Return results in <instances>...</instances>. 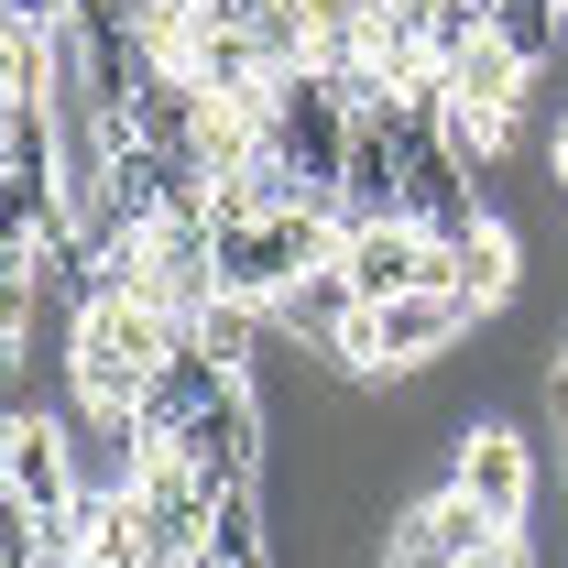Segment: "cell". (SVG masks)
<instances>
[{
	"label": "cell",
	"mask_w": 568,
	"mask_h": 568,
	"mask_svg": "<svg viewBox=\"0 0 568 568\" xmlns=\"http://www.w3.org/2000/svg\"><path fill=\"white\" fill-rule=\"evenodd\" d=\"M383 568H448L437 547H416V536H383Z\"/></svg>",
	"instance_id": "7"
},
{
	"label": "cell",
	"mask_w": 568,
	"mask_h": 568,
	"mask_svg": "<svg viewBox=\"0 0 568 568\" xmlns=\"http://www.w3.org/2000/svg\"><path fill=\"white\" fill-rule=\"evenodd\" d=\"M437 252H448V284H459L481 317H493V306H514V284H525V252H514V230H503V219H481L470 241H437Z\"/></svg>",
	"instance_id": "6"
},
{
	"label": "cell",
	"mask_w": 568,
	"mask_h": 568,
	"mask_svg": "<svg viewBox=\"0 0 568 568\" xmlns=\"http://www.w3.org/2000/svg\"><path fill=\"white\" fill-rule=\"evenodd\" d=\"M547 186H558V209H568V110H558V132H547Z\"/></svg>",
	"instance_id": "8"
},
{
	"label": "cell",
	"mask_w": 568,
	"mask_h": 568,
	"mask_svg": "<svg viewBox=\"0 0 568 568\" xmlns=\"http://www.w3.org/2000/svg\"><path fill=\"white\" fill-rule=\"evenodd\" d=\"M186 339H197V328H186V317H164V306H142L132 284L77 295V306H67V383H77V405L142 416V394L164 383V361L186 351Z\"/></svg>",
	"instance_id": "1"
},
{
	"label": "cell",
	"mask_w": 568,
	"mask_h": 568,
	"mask_svg": "<svg viewBox=\"0 0 568 568\" xmlns=\"http://www.w3.org/2000/svg\"><path fill=\"white\" fill-rule=\"evenodd\" d=\"M361 317V284H351V263H317V274H295L274 295V328L295 339V351H339V328Z\"/></svg>",
	"instance_id": "5"
},
{
	"label": "cell",
	"mask_w": 568,
	"mask_h": 568,
	"mask_svg": "<svg viewBox=\"0 0 568 568\" xmlns=\"http://www.w3.org/2000/svg\"><path fill=\"white\" fill-rule=\"evenodd\" d=\"M470 568H525V547H493V558H470Z\"/></svg>",
	"instance_id": "9"
},
{
	"label": "cell",
	"mask_w": 568,
	"mask_h": 568,
	"mask_svg": "<svg viewBox=\"0 0 568 568\" xmlns=\"http://www.w3.org/2000/svg\"><path fill=\"white\" fill-rule=\"evenodd\" d=\"M383 536H416V547H437L448 568H470V558H493V547H514V525H493V514L459 493V481H437L426 503H405Z\"/></svg>",
	"instance_id": "4"
},
{
	"label": "cell",
	"mask_w": 568,
	"mask_h": 568,
	"mask_svg": "<svg viewBox=\"0 0 568 568\" xmlns=\"http://www.w3.org/2000/svg\"><path fill=\"white\" fill-rule=\"evenodd\" d=\"M0 481H11V503H22V514H77V503H88V481H77L67 416L11 405V426H0Z\"/></svg>",
	"instance_id": "2"
},
{
	"label": "cell",
	"mask_w": 568,
	"mask_h": 568,
	"mask_svg": "<svg viewBox=\"0 0 568 568\" xmlns=\"http://www.w3.org/2000/svg\"><path fill=\"white\" fill-rule=\"evenodd\" d=\"M448 481L481 503L493 525H525V503H536V448H525L503 416H470V426H459V448H448Z\"/></svg>",
	"instance_id": "3"
}]
</instances>
